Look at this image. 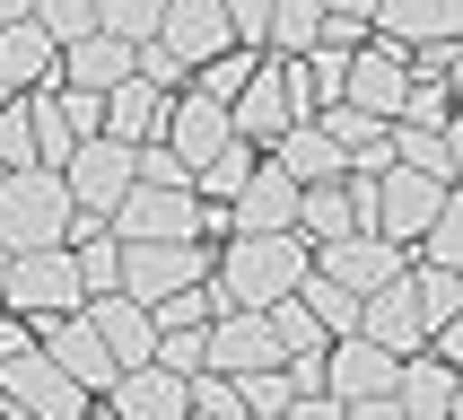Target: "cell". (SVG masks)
I'll list each match as a JSON object with an SVG mask.
<instances>
[{
    "label": "cell",
    "instance_id": "obj_12",
    "mask_svg": "<svg viewBox=\"0 0 463 420\" xmlns=\"http://www.w3.org/2000/svg\"><path fill=\"white\" fill-rule=\"evenodd\" d=\"M97 403L123 420H184V377H166L157 359H131V368H114V386Z\"/></svg>",
    "mask_w": 463,
    "mask_h": 420
},
{
    "label": "cell",
    "instance_id": "obj_30",
    "mask_svg": "<svg viewBox=\"0 0 463 420\" xmlns=\"http://www.w3.org/2000/svg\"><path fill=\"white\" fill-rule=\"evenodd\" d=\"M157 9H166V0H97V26H105V35H123V44H149V35H157Z\"/></svg>",
    "mask_w": 463,
    "mask_h": 420
},
{
    "label": "cell",
    "instance_id": "obj_10",
    "mask_svg": "<svg viewBox=\"0 0 463 420\" xmlns=\"http://www.w3.org/2000/svg\"><path fill=\"white\" fill-rule=\"evenodd\" d=\"M315 272H333L341 289H376V281H393V272H411V262H402V245H393V236H376V228H341V236H324V245H315Z\"/></svg>",
    "mask_w": 463,
    "mask_h": 420
},
{
    "label": "cell",
    "instance_id": "obj_32",
    "mask_svg": "<svg viewBox=\"0 0 463 420\" xmlns=\"http://www.w3.org/2000/svg\"><path fill=\"white\" fill-rule=\"evenodd\" d=\"M236 394H245V412H298V386H288V368H254V377H236Z\"/></svg>",
    "mask_w": 463,
    "mask_h": 420
},
{
    "label": "cell",
    "instance_id": "obj_25",
    "mask_svg": "<svg viewBox=\"0 0 463 420\" xmlns=\"http://www.w3.org/2000/svg\"><path fill=\"white\" fill-rule=\"evenodd\" d=\"M315 26H324V0H271V9H262V44L271 52H307Z\"/></svg>",
    "mask_w": 463,
    "mask_h": 420
},
{
    "label": "cell",
    "instance_id": "obj_1",
    "mask_svg": "<svg viewBox=\"0 0 463 420\" xmlns=\"http://www.w3.org/2000/svg\"><path fill=\"white\" fill-rule=\"evenodd\" d=\"M315 245L298 228H228V254H219V307H271V298H288V289L307 281Z\"/></svg>",
    "mask_w": 463,
    "mask_h": 420
},
{
    "label": "cell",
    "instance_id": "obj_18",
    "mask_svg": "<svg viewBox=\"0 0 463 420\" xmlns=\"http://www.w3.org/2000/svg\"><path fill=\"white\" fill-rule=\"evenodd\" d=\"M262 149L280 158V167H288L298 184H333L341 167H350V158H341V140H333L324 123H315V114H298V123H280L271 140H262Z\"/></svg>",
    "mask_w": 463,
    "mask_h": 420
},
{
    "label": "cell",
    "instance_id": "obj_13",
    "mask_svg": "<svg viewBox=\"0 0 463 420\" xmlns=\"http://www.w3.org/2000/svg\"><path fill=\"white\" fill-rule=\"evenodd\" d=\"M149 44H166L184 71H193L202 52L236 44V26H228V9H219V0H166V9H157V35H149Z\"/></svg>",
    "mask_w": 463,
    "mask_h": 420
},
{
    "label": "cell",
    "instance_id": "obj_27",
    "mask_svg": "<svg viewBox=\"0 0 463 420\" xmlns=\"http://www.w3.org/2000/svg\"><path fill=\"white\" fill-rule=\"evenodd\" d=\"M245 71H254V44H219V52H202V62H193V79H184V88H202V97L228 105L236 88H245Z\"/></svg>",
    "mask_w": 463,
    "mask_h": 420
},
{
    "label": "cell",
    "instance_id": "obj_17",
    "mask_svg": "<svg viewBox=\"0 0 463 420\" xmlns=\"http://www.w3.org/2000/svg\"><path fill=\"white\" fill-rule=\"evenodd\" d=\"M367 35H385V44H429V35H463V0H376L367 9Z\"/></svg>",
    "mask_w": 463,
    "mask_h": 420
},
{
    "label": "cell",
    "instance_id": "obj_7",
    "mask_svg": "<svg viewBox=\"0 0 463 420\" xmlns=\"http://www.w3.org/2000/svg\"><path fill=\"white\" fill-rule=\"evenodd\" d=\"M210 272V245L202 236H123V289L149 307V298H166V289L202 281Z\"/></svg>",
    "mask_w": 463,
    "mask_h": 420
},
{
    "label": "cell",
    "instance_id": "obj_15",
    "mask_svg": "<svg viewBox=\"0 0 463 420\" xmlns=\"http://www.w3.org/2000/svg\"><path fill=\"white\" fill-rule=\"evenodd\" d=\"M35 341H44V350L71 368L88 394H105V386H114V350H105V333H97V324H88L79 307H71V315H44V333H35Z\"/></svg>",
    "mask_w": 463,
    "mask_h": 420
},
{
    "label": "cell",
    "instance_id": "obj_33",
    "mask_svg": "<svg viewBox=\"0 0 463 420\" xmlns=\"http://www.w3.org/2000/svg\"><path fill=\"white\" fill-rule=\"evenodd\" d=\"M52 105H61V123H71L79 140L105 131V97H97V88H61V79H52Z\"/></svg>",
    "mask_w": 463,
    "mask_h": 420
},
{
    "label": "cell",
    "instance_id": "obj_14",
    "mask_svg": "<svg viewBox=\"0 0 463 420\" xmlns=\"http://www.w3.org/2000/svg\"><path fill=\"white\" fill-rule=\"evenodd\" d=\"M228 131H236V123H228V105H219V97H202V88H184V97H166V123H157V140H166L184 167H202V158L219 149Z\"/></svg>",
    "mask_w": 463,
    "mask_h": 420
},
{
    "label": "cell",
    "instance_id": "obj_35",
    "mask_svg": "<svg viewBox=\"0 0 463 420\" xmlns=\"http://www.w3.org/2000/svg\"><path fill=\"white\" fill-rule=\"evenodd\" d=\"M324 9H341V18H367V9H376V0H324Z\"/></svg>",
    "mask_w": 463,
    "mask_h": 420
},
{
    "label": "cell",
    "instance_id": "obj_5",
    "mask_svg": "<svg viewBox=\"0 0 463 420\" xmlns=\"http://www.w3.org/2000/svg\"><path fill=\"white\" fill-rule=\"evenodd\" d=\"M393 368H402V350L367 341L359 324L333 333L324 341V394H333V412H393Z\"/></svg>",
    "mask_w": 463,
    "mask_h": 420
},
{
    "label": "cell",
    "instance_id": "obj_23",
    "mask_svg": "<svg viewBox=\"0 0 463 420\" xmlns=\"http://www.w3.org/2000/svg\"><path fill=\"white\" fill-rule=\"evenodd\" d=\"M385 140H393V158H402V167H420V176L455 184V158H463L455 123H402V131H385Z\"/></svg>",
    "mask_w": 463,
    "mask_h": 420
},
{
    "label": "cell",
    "instance_id": "obj_4",
    "mask_svg": "<svg viewBox=\"0 0 463 420\" xmlns=\"http://www.w3.org/2000/svg\"><path fill=\"white\" fill-rule=\"evenodd\" d=\"M97 403V394L79 386L71 368L52 359L44 341H18V350H0V412H35V420H79Z\"/></svg>",
    "mask_w": 463,
    "mask_h": 420
},
{
    "label": "cell",
    "instance_id": "obj_8",
    "mask_svg": "<svg viewBox=\"0 0 463 420\" xmlns=\"http://www.w3.org/2000/svg\"><path fill=\"white\" fill-rule=\"evenodd\" d=\"M61 184H71V202L79 210H114L123 202V184H131V140H114V131H88L71 158H61Z\"/></svg>",
    "mask_w": 463,
    "mask_h": 420
},
{
    "label": "cell",
    "instance_id": "obj_22",
    "mask_svg": "<svg viewBox=\"0 0 463 420\" xmlns=\"http://www.w3.org/2000/svg\"><path fill=\"white\" fill-rule=\"evenodd\" d=\"M166 97H175V88H149L140 71H123L114 88H105V131H114V140H157Z\"/></svg>",
    "mask_w": 463,
    "mask_h": 420
},
{
    "label": "cell",
    "instance_id": "obj_34",
    "mask_svg": "<svg viewBox=\"0 0 463 420\" xmlns=\"http://www.w3.org/2000/svg\"><path fill=\"white\" fill-rule=\"evenodd\" d=\"M219 9H228L236 44H262V9H271V0H219Z\"/></svg>",
    "mask_w": 463,
    "mask_h": 420
},
{
    "label": "cell",
    "instance_id": "obj_9",
    "mask_svg": "<svg viewBox=\"0 0 463 420\" xmlns=\"http://www.w3.org/2000/svg\"><path fill=\"white\" fill-rule=\"evenodd\" d=\"M455 184H438V176H420V167H376V236H393V245H411L420 228H429V210L446 202Z\"/></svg>",
    "mask_w": 463,
    "mask_h": 420
},
{
    "label": "cell",
    "instance_id": "obj_37",
    "mask_svg": "<svg viewBox=\"0 0 463 420\" xmlns=\"http://www.w3.org/2000/svg\"><path fill=\"white\" fill-rule=\"evenodd\" d=\"M0 272H9V245H0Z\"/></svg>",
    "mask_w": 463,
    "mask_h": 420
},
{
    "label": "cell",
    "instance_id": "obj_6",
    "mask_svg": "<svg viewBox=\"0 0 463 420\" xmlns=\"http://www.w3.org/2000/svg\"><path fill=\"white\" fill-rule=\"evenodd\" d=\"M88 289H79V254L71 245H26V254H9V272H0V307H18L26 324H44V315H71Z\"/></svg>",
    "mask_w": 463,
    "mask_h": 420
},
{
    "label": "cell",
    "instance_id": "obj_29",
    "mask_svg": "<svg viewBox=\"0 0 463 420\" xmlns=\"http://www.w3.org/2000/svg\"><path fill=\"white\" fill-rule=\"evenodd\" d=\"M262 315H271V333H280V359H298V350H324V341H333L324 324H315V307L298 298V289H288V298H271Z\"/></svg>",
    "mask_w": 463,
    "mask_h": 420
},
{
    "label": "cell",
    "instance_id": "obj_24",
    "mask_svg": "<svg viewBox=\"0 0 463 420\" xmlns=\"http://www.w3.org/2000/svg\"><path fill=\"white\" fill-rule=\"evenodd\" d=\"M254 158H262V140H245V131H228V140H219V149H210L202 167H193V193H202V202H228L236 184L254 176Z\"/></svg>",
    "mask_w": 463,
    "mask_h": 420
},
{
    "label": "cell",
    "instance_id": "obj_19",
    "mask_svg": "<svg viewBox=\"0 0 463 420\" xmlns=\"http://www.w3.org/2000/svg\"><path fill=\"white\" fill-rule=\"evenodd\" d=\"M315 123H324V131H333V140H341V158H350V167H359V176H376V167H393V140H385V114H359V105H315ZM350 167H341V176H350Z\"/></svg>",
    "mask_w": 463,
    "mask_h": 420
},
{
    "label": "cell",
    "instance_id": "obj_36",
    "mask_svg": "<svg viewBox=\"0 0 463 420\" xmlns=\"http://www.w3.org/2000/svg\"><path fill=\"white\" fill-rule=\"evenodd\" d=\"M26 9H35V0H0V18H26Z\"/></svg>",
    "mask_w": 463,
    "mask_h": 420
},
{
    "label": "cell",
    "instance_id": "obj_20",
    "mask_svg": "<svg viewBox=\"0 0 463 420\" xmlns=\"http://www.w3.org/2000/svg\"><path fill=\"white\" fill-rule=\"evenodd\" d=\"M61 71V44H52L35 18H0V79L9 88H52Z\"/></svg>",
    "mask_w": 463,
    "mask_h": 420
},
{
    "label": "cell",
    "instance_id": "obj_28",
    "mask_svg": "<svg viewBox=\"0 0 463 420\" xmlns=\"http://www.w3.org/2000/svg\"><path fill=\"white\" fill-rule=\"evenodd\" d=\"M71 254H79V289H123V236L114 228L71 236Z\"/></svg>",
    "mask_w": 463,
    "mask_h": 420
},
{
    "label": "cell",
    "instance_id": "obj_31",
    "mask_svg": "<svg viewBox=\"0 0 463 420\" xmlns=\"http://www.w3.org/2000/svg\"><path fill=\"white\" fill-rule=\"evenodd\" d=\"M26 18L44 26L52 44H79V35H88V26H97V0H35V9H26Z\"/></svg>",
    "mask_w": 463,
    "mask_h": 420
},
{
    "label": "cell",
    "instance_id": "obj_16",
    "mask_svg": "<svg viewBox=\"0 0 463 420\" xmlns=\"http://www.w3.org/2000/svg\"><path fill=\"white\" fill-rule=\"evenodd\" d=\"M463 394H455V359H438V350H402V368H393V412L411 420H446Z\"/></svg>",
    "mask_w": 463,
    "mask_h": 420
},
{
    "label": "cell",
    "instance_id": "obj_11",
    "mask_svg": "<svg viewBox=\"0 0 463 420\" xmlns=\"http://www.w3.org/2000/svg\"><path fill=\"white\" fill-rule=\"evenodd\" d=\"M228 228H298V176H288L271 149H262L254 176L228 193Z\"/></svg>",
    "mask_w": 463,
    "mask_h": 420
},
{
    "label": "cell",
    "instance_id": "obj_2",
    "mask_svg": "<svg viewBox=\"0 0 463 420\" xmlns=\"http://www.w3.org/2000/svg\"><path fill=\"white\" fill-rule=\"evenodd\" d=\"M114 236H219L228 228V202H202L193 184H123V202L105 210Z\"/></svg>",
    "mask_w": 463,
    "mask_h": 420
},
{
    "label": "cell",
    "instance_id": "obj_3",
    "mask_svg": "<svg viewBox=\"0 0 463 420\" xmlns=\"http://www.w3.org/2000/svg\"><path fill=\"white\" fill-rule=\"evenodd\" d=\"M71 236V184L61 167H9L0 176V245L26 254V245H61Z\"/></svg>",
    "mask_w": 463,
    "mask_h": 420
},
{
    "label": "cell",
    "instance_id": "obj_21",
    "mask_svg": "<svg viewBox=\"0 0 463 420\" xmlns=\"http://www.w3.org/2000/svg\"><path fill=\"white\" fill-rule=\"evenodd\" d=\"M131 52H140V44H123V35L88 26L79 44H61V71H52V79H61V88H97V97H105V88L131 71Z\"/></svg>",
    "mask_w": 463,
    "mask_h": 420
},
{
    "label": "cell",
    "instance_id": "obj_26",
    "mask_svg": "<svg viewBox=\"0 0 463 420\" xmlns=\"http://www.w3.org/2000/svg\"><path fill=\"white\" fill-rule=\"evenodd\" d=\"M298 298L315 307V324H324V333H350V324H359V289H341L333 272H315V262H307V281H298Z\"/></svg>",
    "mask_w": 463,
    "mask_h": 420
}]
</instances>
